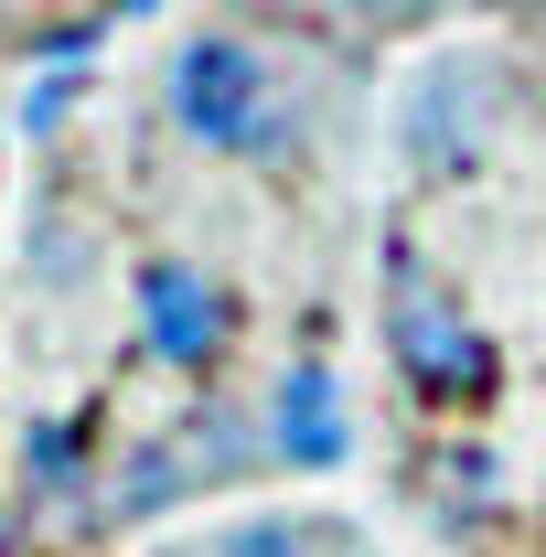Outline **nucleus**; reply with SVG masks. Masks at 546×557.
Here are the masks:
<instances>
[{
  "instance_id": "obj_2",
  "label": "nucleus",
  "mask_w": 546,
  "mask_h": 557,
  "mask_svg": "<svg viewBox=\"0 0 546 557\" xmlns=\"http://www.w3.org/2000/svg\"><path fill=\"white\" fill-rule=\"evenodd\" d=\"M386 344H397V364H408L429 397H482V386H493V344L461 322V300H450V289H429V278H418L408 247L386 258Z\"/></svg>"
},
{
  "instance_id": "obj_3",
  "label": "nucleus",
  "mask_w": 546,
  "mask_h": 557,
  "mask_svg": "<svg viewBox=\"0 0 546 557\" xmlns=\"http://www.w3.org/2000/svg\"><path fill=\"white\" fill-rule=\"evenodd\" d=\"M139 333H150V354H161V364L204 375L214 354H225V333H236V311H225V289H214L204 269L150 258V269H139Z\"/></svg>"
},
{
  "instance_id": "obj_11",
  "label": "nucleus",
  "mask_w": 546,
  "mask_h": 557,
  "mask_svg": "<svg viewBox=\"0 0 546 557\" xmlns=\"http://www.w3.org/2000/svg\"><path fill=\"white\" fill-rule=\"evenodd\" d=\"M65 97H75V86H65V75H54V86H33V108H22V129H33V139H44V129H54V119H65Z\"/></svg>"
},
{
  "instance_id": "obj_1",
  "label": "nucleus",
  "mask_w": 546,
  "mask_h": 557,
  "mask_svg": "<svg viewBox=\"0 0 546 557\" xmlns=\"http://www.w3.org/2000/svg\"><path fill=\"white\" fill-rule=\"evenodd\" d=\"M161 86H172L183 139H204V150H247V161H289L300 150L289 139V108L269 97V54L236 44V33H183Z\"/></svg>"
},
{
  "instance_id": "obj_5",
  "label": "nucleus",
  "mask_w": 546,
  "mask_h": 557,
  "mask_svg": "<svg viewBox=\"0 0 546 557\" xmlns=\"http://www.w3.org/2000/svg\"><path fill=\"white\" fill-rule=\"evenodd\" d=\"M408 150L418 161H472V65H439V75H418V97H408Z\"/></svg>"
},
{
  "instance_id": "obj_10",
  "label": "nucleus",
  "mask_w": 546,
  "mask_h": 557,
  "mask_svg": "<svg viewBox=\"0 0 546 557\" xmlns=\"http://www.w3.org/2000/svg\"><path fill=\"white\" fill-rule=\"evenodd\" d=\"M225 557H300V525H236V536H225Z\"/></svg>"
},
{
  "instance_id": "obj_9",
  "label": "nucleus",
  "mask_w": 546,
  "mask_h": 557,
  "mask_svg": "<svg viewBox=\"0 0 546 557\" xmlns=\"http://www.w3.org/2000/svg\"><path fill=\"white\" fill-rule=\"evenodd\" d=\"M172 483H183V472H172V450H139V461H129V483H119V515H150V504H161Z\"/></svg>"
},
{
  "instance_id": "obj_7",
  "label": "nucleus",
  "mask_w": 546,
  "mask_h": 557,
  "mask_svg": "<svg viewBox=\"0 0 546 557\" xmlns=\"http://www.w3.org/2000/svg\"><path fill=\"white\" fill-rule=\"evenodd\" d=\"M236 461H247V429L204 408V418H194V440H183V483H194V472L214 483V472H236Z\"/></svg>"
},
{
  "instance_id": "obj_8",
  "label": "nucleus",
  "mask_w": 546,
  "mask_h": 557,
  "mask_svg": "<svg viewBox=\"0 0 546 557\" xmlns=\"http://www.w3.org/2000/svg\"><path fill=\"white\" fill-rule=\"evenodd\" d=\"M33 483H44V493H75V483H86V450H75V429H54V418L33 429Z\"/></svg>"
},
{
  "instance_id": "obj_4",
  "label": "nucleus",
  "mask_w": 546,
  "mask_h": 557,
  "mask_svg": "<svg viewBox=\"0 0 546 557\" xmlns=\"http://www.w3.org/2000/svg\"><path fill=\"white\" fill-rule=\"evenodd\" d=\"M269 450L289 472H333L343 450H353V418H343V386L322 364H289L269 386Z\"/></svg>"
},
{
  "instance_id": "obj_6",
  "label": "nucleus",
  "mask_w": 546,
  "mask_h": 557,
  "mask_svg": "<svg viewBox=\"0 0 546 557\" xmlns=\"http://www.w3.org/2000/svg\"><path fill=\"white\" fill-rule=\"evenodd\" d=\"M429 472H439V483H429V504H450V525H472V515H493V450H439V461H429Z\"/></svg>"
}]
</instances>
